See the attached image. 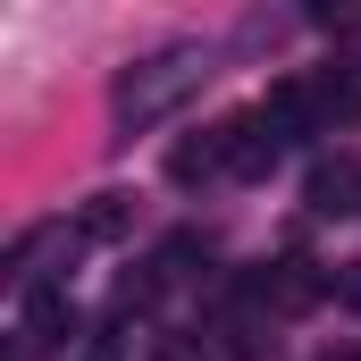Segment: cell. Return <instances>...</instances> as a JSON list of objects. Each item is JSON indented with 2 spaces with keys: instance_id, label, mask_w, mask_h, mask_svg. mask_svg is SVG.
<instances>
[{
  "instance_id": "cell-1",
  "label": "cell",
  "mask_w": 361,
  "mask_h": 361,
  "mask_svg": "<svg viewBox=\"0 0 361 361\" xmlns=\"http://www.w3.org/2000/svg\"><path fill=\"white\" fill-rule=\"evenodd\" d=\"M68 336H76V302H68L59 286H34V294H25V319H17V361L68 353Z\"/></svg>"
},
{
  "instance_id": "cell-2",
  "label": "cell",
  "mask_w": 361,
  "mask_h": 361,
  "mask_svg": "<svg viewBox=\"0 0 361 361\" xmlns=\"http://www.w3.org/2000/svg\"><path fill=\"white\" fill-rule=\"evenodd\" d=\"M193 76H202V51H160L143 85H135V76L118 85V109H126V118H152V109H169V101H177Z\"/></svg>"
},
{
  "instance_id": "cell-3",
  "label": "cell",
  "mask_w": 361,
  "mask_h": 361,
  "mask_svg": "<svg viewBox=\"0 0 361 361\" xmlns=\"http://www.w3.org/2000/svg\"><path fill=\"white\" fill-rule=\"evenodd\" d=\"M302 202H311L319 219H353V210H361V160H353V152L319 160V169H311V185H302Z\"/></svg>"
},
{
  "instance_id": "cell-4",
  "label": "cell",
  "mask_w": 361,
  "mask_h": 361,
  "mask_svg": "<svg viewBox=\"0 0 361 361\" xmlns=\"http://www.w3.org/2000/svg\"><path fill=\"white\" fill-rule=\"evenodd\" d=\"M169 177L177 185H202V177H227V126H202L169 152Z\"/></svg>"
},
{
  "instance_id": "cell-5",
  "label": "cell",
  "mask_w": 361,
  "mask_h": 361,
  "mask_svg": "<svg viewBox=\"0 0 361 361\" xmlns=\"http://www.w3.org/2000/svg\"><path fill=\"white\" fill-rule=\"evenodd\" d=\"M302 92H311V126H319V135L345 126V118H361V85H353V76H336V68L302 76Z\"/></svg>"
},
{
  "instance_id": "cell-6",
  "label": "cell",
  "mask_w": 361,
  "mask_h": 361,
  "mask_svg": "<svg viewBox=\"0 0 361 361\" xmlns=\"http://www.w3.org/2000/svg\"><path fill=\"white\" fill-rule=\"evenodd\" d=\"M126 227H135V202H126V193H92L85 210H76V235H85V244H118Z\"/></svg>"
},
{
  "instance_id": "cell-7",
  "label": "cell",
  "mask_w": 361,
  "mask_h": 361,
  "mask_svg": "<svg viewBox=\"0 0 361 361\" xmlns=\"http://www.w3.org/2000/svg\"><path fill=\"white\" fill-rule=\"evenodd\" d=\"M193 261H210V252H202V235H169L152 269H160V286H177V277H193Z\"/></svg>"
},
{
  "instance_id": "cell-8",
  "label": "cell",
  "mask_w": 361,
  "mask_h": 361,
  "mask_svg": "<svg viewBox=\"0 0 361 361\" xmlns=\"http://www.w3.org/2000/svg\"><path fill=\"white\" fill-rule=\"evenodd\" d=\"M76 361H118V345H85V353H76Z\"/></svg>"
}]
</instances>
